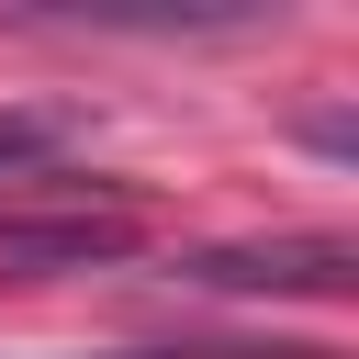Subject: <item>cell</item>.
Returning a JSON list of instances; mask_svg holds the SVG:
<instances>
[{
	"instance_id": "obj_1",
	"label": "cell",
	"mask_w": 359,
	"mask_h": 359,
	"mask_svg": "<svg viewBox=\"0 0 359 359\" xmlns=\"http://www.w3.org/2000/svg\"><path fill=\"white\" fill-rule=\"evenodd\" d=\"M348 269H359L348 236H269V247H202V258H180V280H202V292H337Z\"/></svg>"
},
{
	"instance_id": "obj_2",
	"label": "cell",
	"mask_w": 359,
	"mask_h": 359,
	"mask_svg": "<svg viewBox=\"0 0 359 359\" xmlns=\"http://www.w3.org/2000/svg\"><path fill=\"white\" fill-rule=\"evenodd\" d=\"M135 247V213L123 202H67V213H0V269L45 280V269H90V258H123Z\"/></svg>"
},
{
	"instance_id": "obj_3",
	"label": "cell",
	"mask_w": 359,
	"mask_h": 359,
	"mask_svg": "<svg viewBox=\"0 0 359 359\" xmlns=\"http://www.w3.org/2000/svg\"><path fill=\"white\" fill-rule=\"evenodd\" d=\"M67 135H79V112H0V180L11 168H45Z\"/></svg>"
}]
</instances>
